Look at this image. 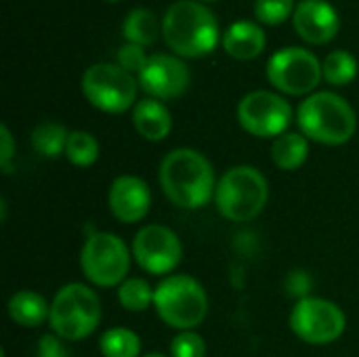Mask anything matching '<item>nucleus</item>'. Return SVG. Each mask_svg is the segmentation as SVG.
Instances as JSON below:
<instances>
[{
  "mask_svg": "<svg viewBox=\"0 0 359 357\" xmlns=\"http://www.w3.org/2000/svg\"><path fill=\"white\" fill-rule=\"evenodd\" d=\"M160 185L175 206L196 210L215 200L217 179L212 164L202 151L177 147L160 164Z\"/></svg>",
  "mask_w": 359,
  "mask_h": 357,
  "instance_id": "1",
  "label": "nucleus"
},
{
  "mask_svg": "<svg viewBox=\"0 0 359 357\" xmlns=\"http://www.w3.org/2000/svg\"><path fill=\"white\" fill-rule=\"evenodd\" d=\"M166 44L181 57H202L219 42V21L215 13L196 0H177L162 19Z\"/></svg>",
  "mask_w": 359,
  "mask_h": 357,
  "instance_id": "2",
  "label": "nucleus"
},
{
  "mask_svg": "<svg viewBox=\"0 0 359 357\" xmlns=\"http://www.w3.org/2000/svg\"><path fill=\"white\" fill-rule=\"evenodd\" d=\"M297 122L307 139L322 145H345L358 130V116L349 101L330 90L305 97L297 109Z\"/></svg>",
  "mask_w": 359,
  "mask_h": 357,
  "instance_id": "3",
  "label": "nucleus"
},
{
  "mask_svg": "<svg viewBox=\"0 0 359 357\" xmlns=\"http://www.w3.org/2000/svg\"><path fill=\"white\" fill-rule=\"evenodd\" d=\"M269 200V185L255 166H233L221 175L215 189V206L221 217L246 223L259 217Z\"/></svg>",
  "mask_w": 359,
  "mask_h": 357,
  "instance_id": "4",
  "label": "nucleus"
},
{
  "mask_svg": "<svg viewBox=\"0 0 359 357\" xmlns=\"http://www.w3.org/2000/svg\"><path fill=\"white\" fill-rule=\"evenodd\" d=\"M154 307L166 326L185 332L204 322L208 314V297L196 278L175 274L158 284L154 292Z\"/></svg>",
  "mask_w": 359,
  "mask_h": 357,
  "instance_id": "5",
  "label": "nucleus"
},
{
  "mask_svg": "<svg viewBox=\"0 0 359 357\" xmlns=\"http://www.w3.org/2000/svg\"><path fill=\"white\" fill-rule=\"evenodd\" d=\"M101 301L93 288L74 282L55 295L50 303L48 324L53 335L63 341H82L90 337L101 322Z\"/></svg>",
  "mask_w": 359,
  "mask_h": 357,
  "instance_id": "6",
  "label": "nucleus"
},
{
  "mask_svg": "<svg viewBox=\"0 0 359 357\" xmlns=\"http://www.w3.org/2000/svg\"><path fill=\"white\" fill-rule=\"evenodd\" d=\"M133 250L124 240L109 231L90 234L80 250V267L84 278L99 288L120 286L130 269Z\"/></svg>",
  "mask_w": 359,
  "mask_h": 357,
  "instance_id": "7",
  "label": "nucleus"
},
{
  "mask_svg": "<svg viewBox=\"0 0 359 357\" xmlns=\"http://www.w3.org/2000/svg\"><path fill=\"white\" fill-rule=\"evenodd\" d=\"M137 80L118 63H95L82 76V93L88 103L105 114H122L137 99Z\"/></svg>",
  "mask_w": 359,
  "mask_h": 357,
  "instance_id": "8",
  "label": "nucleus"
},
{
  "mask_svg": "<svg viewBox=\"0 0 359 357\" xmlns=\"http://www.w3.org/2000/svg\"><path fill=\"white\" fill-rule=\"evenodd\" d=\"M292 332L309 345H330L339 341L347 328L343 309L326 299L307 297L297 301L290 311Z\"/></svg>",
  "mask_w": 359,
  "mask_h": 357,
  "instance_id": "9",
  "label": "nucleus"
},
{
  "mask_svg": "<svg viewBox=\"0 0 359 357\" xmlns=\"http://www.w3.org/2000/svg\"><path fill=\"white\" fill-rule=\"evenodd\" d=\"M267 78L280 93L299 97L313 93L324 78V72L320 59L311 50L288 46L271 55L267 63Z\"/></svg>",
  "mask_w": 359,
  "mask_h": 357,
  "instance_id": "10",
  "label": "nucleus"
},
{
  "mask_svg": "<svg viewBox=\"0 0 359 357\" xmlns=\"http://www.w3.org/2000/svg\"><path fill=\"white\" fill-rule=\"evenodd\" d=\"M238 120L252 137L269 139L286 133L292 120L290 103L271 90H252L238 103Z\"/></svg>",
  "mask_w": 359,
  "mask_h": 357,
  "instance_id": "11",
  "label": "nucleus"
},
{
  "mask_svg": "<svg viewBox=\"0 0 359 357\" xmlns=\"http://www.w3.org/2000/svg\"><path fill=\"white\" fill-rule=\"evenodd\" d=\"M133 259L151 276H164L179 267L183 246L179 236L164 225H145L133 240Z\"/></svg>",
  "mask_w": 359,
  "mask_h": 357,
  "instance_id": "12",
  "label": "nucleus"
},
{
  "mask_svg": "<svg viewBox=\"0 0 359 357\" xmlns=\"http://www.w3.org/2000/svg\"><path fill=\"white\" fill-rule=\"evenodd\" d=\"M139 84L151 99H177L189 86V67L175 55L156 53L141 69Z\"/></svg>",
  "mask_w": 359,
  "mask_h": 357,
  "instance_id": "13",
  "label": "nucleus"
},
{
  "mask_svg": "<svg viewBox=\"0 0 359 357\" xmlns=\"http://www.w3.org/2000/svg\"><path fill=\"white\" fill-rule=\"evenodd\" d=\"M109 210L120 223H139L147 217L151 208V191L149 185L135 175H122L114 179L109 187Z\"/></svg>",
  "mask_w": 359,
  "mask_h": 357,
  "instance_id": "14",
  "label": "nucleus"
},
{
  "mask_svg": "<svg viewBox=\"0 0 359 357\" xmlns=\"http://www.w3.org/2000/svg\"><path fill=\"white\" fill-rule=\"evenodd\" d=\"M292 23L297 34L311 44H326L339 34V15L326 0H301L294 6Z\"/></svg>",
  "mask_w": 359,
  "mask_h": 357,
  "instance_id": "15",
  "label": "nucleus"
},
{
  "mask_svg": "<svg viewBox=\"0 0 359 357\" xmlns=\"http://www.w3.org/2000/svg\"><path fill=\"white\" fill-rule=\"evenodd\" d=\"M265 29L252 21H233L225 34H223V46L225 50L233 57V59H240V61H248V59H255L263 53L265 48Z\"/></svg>",
  "mask_w": 359,
  "mask_h": 357,
  "instance_id": "16",
  "label": "nucleus"
},
{
  "mask_svg": "<svg viewBox=\"0 0 359 357\" xmlns=\"http://www.w3.org/2000/svg\"><path fill=\"white\" fill-rule=\"evenodd\" d=\"M133 124L147 141H162L172 130V118L166 105L158 99H143L133 109Z\"/></svg>",
  "mask_w": 359,
  "mask_h": 357,
  "instance_id": "17",
  "label": "nucleus"
},
{
  "mask_svg": "<svg viewBox=\"0 0 359 357\" xmlns=\"http://www.w3.org/2000/svg\"><path fill=\"white\" fill-rule=\"evenodd\" d=\"M8 316L17 326L38 328L50 318V305L34 290H19L8 299Z\"/></svg>",
  "mask_w": 359,
  "mask_h": 357,
  "instance_id": "18",
  "label": "nucleus"
},
{
  "mask_svg": "<svg viewBox=\"0 0 359 357\" xmlns=\"http://www.w3.org/2000/svg\"><path fill=\"white\" fill-rule=\"evenodd\" d=\"M309 156V141L299 133H284L271 143V160L280 170H297Z\"/></svg>",
  "mask_w": 359,
  "mask_h": 357,
  "instance_id": "19",
  "label": "nucleus"
},
{
  "mask_svg": "<svg viewBox=\"0 0 359 357\" xmlns=\"http://www.w3.org/2000/svg\"><path fill=\"white\" fill-rule=\"evenodd\" d=\"M160 27L162 25H158V19L149 8L137 6L126 15L124 25H122V34L128 42L147 46V44H154L158 40Z\"/></svg>",
  "mask_w": 359,
  "mask_h": 357,
  "instance_id": "20",
  "label": "nucleus"
},
{
  "mask_svg": "<svg viewBox=\"0 0 359 357\" xmlns=\"http://www.w3.org/2000/svg\"><path fill=\"white\" fill-rule=\"evenodd\" d=\"M67 137H69V133L63 124L40 122L32 130V145L44 158H59L61 154H65Z\"/></svg>",
  "mask_w": 359,
  "mask_h": 357,
  "instance_id": "21",
  "label": "nucleus"
},
{
  "mask_svg": "<svg viewBox=\"0 0 359 357\" xmlns=\"http://www.w3.org/2000/svg\"><path fill=\"white\" fill-rule=\"evenodd\" d=\"M103 357H141V339L128 328H109L99 339Z\"/></svg>",
  "mask_w": 359,
  "mask_h": 357,
  "instance_id": "22",
  "label": "nucleus"
},
{
  "mask_svg": "<svg viewBox=\"0 0 359 357\" xmlns=\"http://www.w3.org/2000/svg\"><path fill=\"white\" fill-rule=\"evenodd\" d=\"M154 292L149 282L143 278H128L118 286V301L126 311L141 314L154 305Z\"/></svg>",
  "mask_w": 359,
  "mask_h": 357,
  "instance_id": "23",
  "label": "nucleus"
},
{
  "mask_svg": "<svg viewBox=\"0 0 359 357\" xmlns=\"http://www.w3.org/2000/svg\"><path fill=\"white\" fill-rule=\"evenodd\" d=\"M74 166L88 168L99 158V143L97 139L86 130H72L67 137L65 154H63Z\"/></svg>",
  "mask_w": 359,
  "mask_h": 357,
  "instance_id": "24",
  "label": "nucleus"
},
{
  "mask_svg": "<svg viewBox=\"0 0 359 357\" xmlns=\"http://www.w3.org/2000/svg\"><path fill=\"white\" fill-rule=\"evenodd\" d=\"M324 80L334 86H345L358 76V59L347 50H332L322 63Z\"/></svg>",
  "mask_w": 359,
  "mask_h": 357,
  "instance_id": "25",
  "label": "nucleus"
},
{
  "mask_svg": "<svg viewBox=\"0 0 359 357\" xmlns=\"http://www.w3.org/2000/svg\"><path fill=\"white\" fill-rule=\"evenodd\" d=\"M294 13L292 0H255V15L265 25H278Z\"/></svg>",
  "mask_w": 359,
  "mask_h": 357,
  "instance_id": "26",
  "label": "nucleus"
},
{
  "mask_svg": "<svg viewBox=\"0 0 359 357\" xmlns=\"http://www.w3.org/2000/svg\"><path fill=\"white\" fill-rule=\"evenodd\" d=\"M206 356V345L200 335L194 330L179 332L172 343H170V357H204Z\"/></svg>",
  "mask_w": 359,
  "mask_h": 357,
  "instance_id": "27",
  "label": "nucleus"
},
{
  "mask_svg": "<svg viewBox=\"0 0 359 357\" xmlns=\"http://www.w3.org/2000/svg\"><path fill=\"white\" fill-rule=\"evenodd\" d=\"M147 55H145V50H143V46L141 44H133V42H126V44H122L120 48H118V65L122 67V69H126V72H130V74H141V69L145 67V63H147Z\"/></svg>",
  "mask_w": 359,
  "mask_h": 357,
  "instance_id": "28",
  "label": "nucleus"
},
{
  "mask_svg": "<svg viewBox=\"0 0 359 357\" xmlns=\"http://www.w3.org/2000/svg\"><path fill=\"white\" fill-rule=\"evenodd\" d=\"M13 156H15V141H13L8 126L2 124L0 126V166H2L4 175L13 173V164H11Z\"/></svg>",
  "mask_w": 359,
  "mask_h": 357,
  "instance_id": "29",
  "label": "nucleus"
},
{
  "mask_svg": "<svg viewBox=\"0 0 359 357\" xmlns=\"http://www.w3.org/2000/svg\"><path fill=\"white\" fill-rule=\"evenodd\" d=\"M36 357H69V353L63 345V339L57 335H46L38 341Z\"/></svg>",
  "mask_w": 359,
  "mask_h": 357,
  "instance_id": "30",
  "label": "nucleus"
},
{
  "mask_svg": "<svg viewBox=\"0 0 359 357\" xmlns=\"http://www.w3.org/2000/svg\"><path fill=\"white\" fill-rule=\"evenodd\" d=\"M286 290H288V295L297 297L299 301H301V299H307V295H309V290H311V278H309L305 271L297 269V271H292V274L286 278Z\"/></svg>",
  "mask_w": 359,
  "mask_h": 357,
  "instance_id": "31",
  "label": "nucleus"
},
{
  "mask_svg": "<svg viewBox=\"0 0 359 357\" xmlns=\"http://www.w3.org/2000/svg\"><path fill=\"white\" fill-rule=\"evenodd\" d=\"M141 357H170V356H164V353H147V356H141Z\"/></svg>",
  "mask_w": 359,
  "mask_h": 357,
  "instance_id": "32",
  "label": "nucleus"
},
{
  "mask_svg": "<svg viewBox=\"0 0 359 357\" xmlns=\"http://www.w3.org/2000/svg\"><path fill=\"white\" fill-rule=\"evenodd\" d=\"M206 2H212V0H206Z\"/></svg>",
  "mask_w": 359,
  "mask_h": 357,
  "instance_id": "33",
  "label": "nucleus"
},
{
  "mask_svg": "<svg viewBox=\"0 0 359 357\" xmlns=\"http://www.w3.org/2000/svg\"><path fill=\"white\" fill-rule=\"evenodd\" d=\"M109 2H116V0H109Z\"/></svg>",
  "mask_w": 359,
  "mask_h": 357,
  "instance_id": "34",
  "label": "nucleus"
}]
</instances>
